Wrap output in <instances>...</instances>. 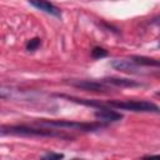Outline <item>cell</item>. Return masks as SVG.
I'll use <instances>...</instances> for the list:
<instances>
[{"label":"cell","mask_w":160,"mask_h":160,"mask_svg":"<svg viewBox=\"0 0 160 160\" xmlns=\"http://www.w3.org/2000/svg\"><path fill=\"white\" fill-rule=\"evenodd\" d=\"M1 135H16V136H40V138H59L64 140L72 139L71 135H68L55 128H31L28 125H2L0 130Z\"/></svg>","instance_id":"1"},{"label":"cell","mask_w":160,"mask_h":160,"mask_svg":"<svg viewBox=\"0 0 160 160\" xmlns=\"http://www.w3.org/2000/svg\"><path fill=\"white\" fill-rule=\"evenodd\" d=\"M36 124L46 128H55V129H65V130H74V131H98L108 126V124L96 121V122H79V121H69V120H50V119H38Z\"/></svg>","instance_id":"2"},{"label":"cell","mask_w":160,"mask_h":160,"mask_svg":"<svg viewBox=\"0 0 160 160\" xmlns=\"http://www.w3.org/2000/svg\"><path fill=\"white\" fill-rule=\"evenodd\" d=\"M101 106H109L116 110H126L132 112H155L160 114V106L154 102L145 101V100H109V101H100Z\"/></svg>","instance_id":"3"},{"label":"cell","mask_w":160,"mask_h":160,"mask_svg":"<svg viewBox=\"0 0 160 160\" xmlns=\"http://www.w3.org/2000/svg\"><path fill=\"white\" fill-rule=\"evenodd\" d=\"M94 116L99 121L105 122V124L116 122V121H120L122 119V114L121 112L115 111V110H112V108H109V106L98 108V110L94 112Z\"/></svg>","instance_id":"4"},{"label":"cell","mask_w":160,"mask_h":160,"mask_svg":"<svg viewBox=\"0 0 160 160\" xmlns=\"http://www.w3.org/2000/svg\"><path fill=\"white\" fill-rule=\"evenodd\" d=\"M70 84L75 88L79 89H84L88 91H108L109 90V85H106L105 82H102L101 80H71Z\"/></svg>","instance_id":"5"},{"label":"cell","mask_w":160,"mask_h":160,"mask_svg":"<svg viewBox=\"0 0 160 160\" xmlns=\"http://www.w3.org/2000/svg\"><path fill=\"white\" fill-rule=\"evenodd\" d=\"M28 1L30 5H32L35 9L40 10L42 12H46L55 18H61V10L48 0H28Z\"/></svg>","instance_id":"6"},{"label":"cell","mask_w":160,"mask_h":160,"mask_svg":"<svg viewBox=\"0 0 160 160\" xmlns=\"http://www.w3.org/2000/svg\"><path fill=\"white\" fill-rule=\"evenodd\" d=\"M102 82H105L106 85H111V86H116V88H139V86H144V84L132 80V79H128V78H115V76H110V78H104L101 79Z\"/></svg>","instance_id":"7"},{"label":"cell","mask_w":160,"mask_h":160,"mask_svg":"<svg viewBox=\"0 0 160 160\" xmlns=\"http://www.w3.org/2000/svg\"><path fill=\"white\" fill-rule=\"evenodd\" d=\"M111 66L119 71H128V72H135L139 74L140 65H138L132 60H125V59H115L111 60Z\"/></svg>","instance_id":"8"},{"label":"cell","mask_w":160,"mask_h":160,"mask_svg":"<svg viewBox=\"0 0 160 160\" xmlns=\"http://www.w3.org/2000/svg\"><path fill=\"white\" fill-rule=\"evenodd\" d=\"M41 45V40L39 39V38H32V39H30L29 41H28V44H26V50L28 51H35V50H38V48Z\"/></svg>","instance_id":"9"},{"label":"cell","mask_w":160,"mask_h":160,"mask_svg":"<svg viewBox=\"0 0 160 160\" xmlns=\"http://www.w3.org/2000/svg\"><path fill=\"white\" fill-rule=\"evenodd\" d=\"M91 56L94 59H101V58H105L108 56V51L102 48H99V46H95L92 50H91Z\"/></svg>","instance_id":"10"},{"label":"cell","mask_w":160,"mask_h":160,"mask_svg":"<svg viewBox=\"0 0 160 160\" xmlns=\"http://www.w3.org/2000/svg\"><path fill=\"white\" fill-rule=\"evenodd\" d=\"M42 159H50V160H56V159H62L64 158V154H60V152H46L41 156Z\"/></svg>","instance_id":"11"},{"label":"cell","mask_w":160,"mask_h":160,"mask_svg":"<svg viewBox=\"0 0 160 160\" xmlns=\"http://www.w3.org/2000/svg\"><path fill=\"white\" fill-rule=\"evenodd\" d=\"M151 22H152V24H155V25H158V26L160 28V16H159V18H155Z\"/></svg>","instance_id":"12"},{"label":"cell","mask_w":160,"mask_h":160,"mask_svg":"<svg viewBox=\"0 0 160 160\" xmlns=\"http://www.w3.org/2000/svg\"><path fill=\"white\" fill-rule=\"evenodd\" d=\"M156 95H158V96H160V91H158V92H156Z\"/></svg>","instance_id":"13"},{"label":"cell","mask_w":160,"mask_h":160,"mask_svg":"<svg viewBox=\"0 0 160 160\" xmlns=\"http://www.w3.org/2000/svg\"><path fill=\"white\" fill-rule=\"evenodd\" d=\"M159 48H160V44H159Z\"/></svg>","instance_id":"14"}]
</instances>
